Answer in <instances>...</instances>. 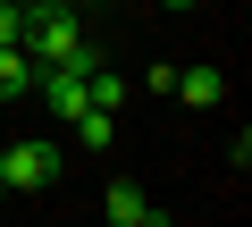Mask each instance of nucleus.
<instances>
[{"label": "nucleus", "instance_id": "obj_1", "mask_svg": "<svg viewBox=\"0 0 252 227\" xmlns=\"http://www.w3.org/2000/svg\"><path fill=\"white\" fill-rule=\"evenodd\" d=\"M0 177H9V202H26V194H42V185L59 177V152H51L42 135H26V143H0Z\"/></svg>", "mask_w": 252, "mask_h": 227}, {"label": "nucleus", "instance_id": "obj_2", "mask_svg": "<svg viewBox=\"0 0 252 227\" xmlns=\"http://www.w3.org/2000/svg\"><path fill=\"white\" fill-rule=\"evenodd\" d=\"M101 210H109L118 227H160V202H152L143 185H109V194H101Z\"/></svg>", "mask_w": 252, "mask_h": 227}, {"label": "nucleus", "instance_id": "obj_3", "mask_svg": "<svg viewBox=\"0 0 252 227\" xmlns=\"http://www.w3.org/2000/svg\"><path fill=\"white\" fill-rule=\"evenodd\" d=\"M177 101H193V109H210V101H227V67H177V84H168Z\"/></svg>", "mask_w": 252, "mask_h": 227}, {"label": "nucleus", "instance_id": "obj_4", "mask_svg": "<svg viewBox=\"0 0 252 227\" xmlns=\"http://www.w3.org/2000/svg\"><path fill=\"white\" fill-rule=\"evenodd\" d=\"M34 76H42V67H34L17 42H0V101H26V93H34Z\"/></svg>", "mask_w": 252, "mask_h": 227}, {"label": "nucleus", "instance_id": "obj_5", "mask_svg": "<svg viewBox=\"0 0 252 227\" xmlns=\"http://www.w3.org/2000/svg\"><path fill=\"white\" fill-rule=\"evenodd\" d=\"M67 127H76V143H84V152H109V143H118V109H76Z\"/></svg>", "mask_w": 252, "mask_h": 227}, {"label": "nucleus", "instance_id": "obj_6", "mask_svg": "<svg viewBox=\"0 0 252 227\" xmlns=\"http://www.w3.org/2000/svg\"><path fill=\"white\" fill-rule=\"evenodd\" d=\"M84 93H93V109H126V93H135V84H126L118 67H93V76H84Z\"/></svg>", "mask_w": 252, "mask_h": 227}, {"label": "nucleus", "instance_id": "obj_7", "mask_svg": "<svg viewBox=\"0 0 252 227\" xmlns=\"http://www.w3.org/2000/svg\"><path fill=\"white\" fill-rule=\"evenodd\" d=\"M26 34V0H0V42H17Z\"/></svg>", "mask_w": 252, "mask_h": 227}, {"label": "nucleus", "instance_id": "obj_8", "mask_svg": "<svg viewBox=\"0 0 252 227\" xmlns=\"http://www.w3.org/2000/svg\"><path fill=\"white\" fill-rule=\"evenodd\" d=\"M59 9H93V0H59Z\"/></svg>", "mask_w": 252, "mask_h": 227}, {"label": "nucleus", "instance_id": "obj_9", "mask_svg": "<svg viewBox=\"0 0 252 227\" xmlns=\"http://www.w3.org/2000/svg\"><path fill=\"white\" fill-rule=\"evenodd\" d=\"M168 9H193V0H168Z\"/></svg>", "mask_w": 252, "mask_h": 227}, {"label": "nucleus", "instance_id": "obj_10", "mask_svg": "<svg viewBox=\"0 0 252 227\" xmlns=\"http://www.w3.org/2000/svg\"><path fill=\"white\" fill-rule=\"evenodd\" d=\"M0 202H9V177H0Z\"/></svg>", "mask_w": 252, "mask_h": 227}]
</instances>
